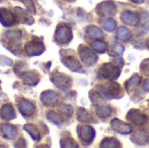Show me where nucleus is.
Instances as JSON below:
<instances>
[{
    "label": "nucleus",
    "instance_id": "nucleus-1",
    "mask_svg": "<svg viewBox=\"0 0 149 148\" xmlns=\"http://www.w3.org/2000/svg\"><path fill=\"white\" fill-rule=\"evenodd\" d=\"M97 87H98L100 94L105 99H120L123 96L122 88L116 82H113V83L109 84L107 86L98 85Z\"/></svg>",
    "mask_w": 149,
    "mask_h": 148
},
{
    "label": "nucleus",
    "instance_id": "nucleus-2",
    "mask_svg": "<svg viewBox=\"0 0 149 148\" xmlns=\"http://www.w3.org/2000/svg\"><path fill=\"white\" fill-rule=\"evenodd\" d=\"M121 66L116 65L113 63H105L100 68V74L106 79L113 81L117 79L121 73Z\"/></svg>",
    "mask_w": 149,
    "mask_h": 148
},
{
    "label": "nucleus",
    "instance_id": "nucleus-3",
    "mask_svg": "<svg viewBox=\"0 0 149 148\" xmlns=\"http://www.w3.org/2000/svg\"><path fill=\"white\" fill-rule=\"evenodd\" d=\"M79 55L82 62L87 66H91L98 61L97 54L92 49L83 44L79 47Z\"/></svg>",
    "mask_w": 149,
    "mask_h": 148
},
{
    "label": "nucleus",
    "instance_id": "nucleus-4",
    "mask_svg": "<svg viewBox=\"0 0 149 148\" xmlns=\"http://www.w3.org/2000/svg\"><path fill=\"white\" fill-rule=\"evenodd\" d=\"M72 31L66 24H59L55 31V39L60 44H68L72 39Z\"/></svg>",
    "mask_w": 149,
    "mask_h": 148
},
{
    "label": "nucleus",
    "instance_id": "nucleus-5",
    "mask_svg": "<svg viewBox=\"0 0 149 148\" xmlns=\"http://www.w3.org/2000/svg\"><path fill=\"white\" fill-rule=\"evenodd\" d=\"M96 12L100 17H112L116 14L117 7L116 4L111 0L103 1L97 5Z\"/></svg>",
    "mask_w": 149,
    "mask_h": 148
},
{
    "label": "nucleus",
    "instance_id": "nucleus-6",
    "mask_svg": "<svg viewBox=\"0 0 149 148\" xmlns=\"http://www.w3.org/2000/svg\"><path fill=\"white\" fill-rule=\"evenodd\" d=\"M127 120L128 122L141 126L145 125L148 122V118L138 109H131L127 114Z\"/></svg>",
    "mask_w": 149,
    "mask_h": 148
},
{
    "label": "nucleus",
    "instance_id": "nucleus-7",
    "mask_svg": "<svg viewBox=\"0 0 149 148\" xmlns=\"http://www.w3.org/2000/svg\"><path fill=\"white\" fill-rule=\"evenodd\" d=\"M52 83L60 90H66L72 85V79L69 76L64 73H53L52 77Z\"/></svg>",
    "mask_w": 149,
    "mask_h": 148
},
{
    "label": "nucleus",
    "instance_id": "nucleus-8",
    "mask_svg": "<svg viewBox=\"0 0 149 148\" xmlns=\"http://www.w3.org/2000/svg\"><path fill=\"white\" fill-rule=\"evenodd\" d=\"M79 137L86 145H90L95 138V130L90 126H83L79 128Z\"/></svg>",
    "mask_w": 149,
    "mask_h": 148
},
{
    "label": "nucleus",
    "instance_id": "nucleus-9",
    "mask_svg": "<svg viewBox=\"0 0 149 148\" xmlns=\"http://www.w3.org/2000/svg\"><path fill=\"white\" fill-rule=\"evenodd\" d=\"M25 50L30 56H36V55H40L44 52L45 46L41 41L32 40L26 43Z\"/></svg>",
    "mask_w": 149,
    "mask_h": 148
},
{
    "label": "nucleus",
    "instance_id": "nucleus-10",
    "mask_svg": "<svg viewBox=\"0 0 149 148\" xmlns=\"http://www.w3.org/2000/svg\"><path fill=\"white\" fill-rule=\"evenodd\" d=\"M111 127L120 134H129L133 132V128L129 124L125 123L119 119H113L111 121Z\"/></svg>",
    "mask_w": 149,
    "mask_h": 148
},
{
    "label": "nucleus",
    "instance_id": "nucleus-11",
    "mask_svg": "<svg viewBox=\"0 0 149 148\" xmlns=\"http://www.w3.org/2000/svg\"><path fill=\"white\" fill-rule=\"evenodd\" d=\"M62 63L71 71L79 72L82 70L81 64L73 55H65L61 58Z\"/></svg>",
    "mask_w": 149,
    "mask_h": 148
},
{
    "label": "nucleus",
    "instance_id": "nucleus-12",
    "mask_svg": "<svg viewBox=\"0 0 149 148\" xmlns=\"http://www.w3.org/2000/svg\"><path fill=\"white\" fill-rule=\"evenodd\" d=\"M15 15L6 8H0V22L3 26H11L16 23Z\"/></svg>",
    "mask_w": 149,
    "mask_h": 148
},
{
    "label": "nucleus",
    "instance_id": "nucleus-13",
    "mask_svg": "<svg viewBox=\"0 0 149 148\" xmlns=\"http://www.w3.org/2000/svg\"><path fill=\"white\" fill-rule=\"evenodd\" d=\"M120 19L123 23L128 25L135 26L140 23V16L138 13L131 11V10H126L121 13L120 15Z\"/></svg>",
    "mask_w": 149,
    "mask_h": 148
},
{
    "label": "nucleus",
    "instance_id": "nucleus-14",
    "mask_svg": "<svg viewBox=\"0 0 149 148\" xmlns=\"http://www.w3.org/2000/svg\"><path fill=\"white\" fill-rule=\"evenodd\" d=\"M131 141L138 146H144L147 145L149 141L148 133L144 130L141 129L138 130L132 137H131Z\"/></svg>",
    "mask_w": 149,
    "mask_h": 148
},
{
    "label": "nucleus",
    "instance_id": "nucleus-15",
    "mask_svg": "<svg viewBox=\"0 0 149 148\" xmlns=\"http://www.w3.org/2000/svg\"><path fill=\"white\" fill-rule=\"evenodd\" d=\"M18 110L20 113L24 117H31L35 112V106L28 101V100H22L18 104Z\"/></svg>",
    "mask_w": 149,
    "mask_h": 148
},
{
    "label": "nucleus",
    "instance_id": "nucleus-16",
    "mask_svg": "<svg viewBox=\"0 0 149 148\" xmlns=\"http://www.w3.org/2000/svg\"><path fill=\"white\" fill-rule=\"evenodd\" d=\"M40 99H41L44 105H45V106H52L58 101V95L55 92L49 90V91L44 92L42 93Z\"/></svg>",
    "mask_w": 149,
    "mask_h": 148
},
{
    "label": "nucleus",
    "instance_id": "nucleus-17",
    "mask_svg": "<svg viewBox=\"0 0 149 148\" xmlns=\"http://www.w3.org/2000/svg\"><path fill=\"white\" fill-rule=\"evenodd\" d=\"M22 79H23L24 84L27 85H35L39 80V77L36 72L31 71V72L22 73Z\"/></svg>",
    "mask_w": 149,
    "mask_h": 148
},
{
    "label": "nucleus",
    "instance_id": "nucleus-18",
    "mask_svg": "<svg viewBox=\"0 0 149 148\" xmlns=\"http://www.w3.org/2000/svg\"><path fill=\"white\" fill-rule=\"evenodd\" d=\"M0 115H1V118L5 120H10L14 119L16 116L13 106L10 104H5L1 107Z\"/></svg>",
    "mask_w": 149,
    "mask_h": 148
},
{
    "label": "nucleus",
    "instance_id": "nucleus-19",
    "mask_svg": "<svg viewBox=\"0 0 149 148\" xmlns=\"http://www.w3.org/2000/svg\"><path fill=\"white\" fill-rule=\"evenodd\" d=\"M77 119L81 123H92L94 121L93 114L85 108H79L77 113Z\"/></svg>",
    "mask_w": 149,
    "mask_h": 148
},
{
    "label": "nucleus",
    "instance_id": "nucleus-20",
    "mask_svg": "<svg viewBox=\"0 0 149 148\" xmlns=\"http://www.w3.org/2000/svg\"><path fill=\"white\" fill-rule=\"evenodd\" d=\"M14 10H15L17 16L21 20L22 23L27 24H31L34 22L32 17L31 15H29L28 12L26 10H23L22 8H20V7H15L14 8Z\"/></svg>",
    "mask_w": 149,
    "mask_h": 148
},
{
    "label": "nucleus",
    "instance_id": "nucleus-21",
    "mask_svg": "<svg viewBox=\"0 0 149 148\" xmlns=\"http://www.w3.org/2000/svg\"><path fill=\"white\" fill-rule=\"evenodd\" d=\"M141 82V77L139 76L138 74H134L125 84V87L127 89V91L128 92H130L131 91H133L134 89H135L136 87H138L140 85Z\"/></svg>",
    "mask_w": 149,
    "mask_h": 148
},
{
    "label": "nucleus",
    "instance_id": "nucleus-22",
    "mask_svg": "<svg viewBox=\"0 0 149 148\" xmlns=\"http://www.w3.org/2000/svg\"><path fill=\"white\" fill-rule=\"evenodd\" d=\"M2 131L3 135L5 136V138L9 139V140H12L14 139L17 134V128L10 124H4L2 126Z\"/></svg>",
    "mask_w": 149,
    "mask_h": 148
},
{
    "label": "nucleus",
    "instance_id": "nucleus-23",
    "mask_svg": "<svg viewBox=\"0 0 149 148\" xmlns=\"http://www.w3.org/2000/svg\"><path fill=\"white\" fill-rule=\"evenodd\" d=\"M100 147L102 148H118L121 147L120 142L115 138H105L100 142Z\"/></svg>",
    "mask_w": 149,
    "mask_h": 148
},
{
    "label": "nucleus",
    "instance_id": "nucleus-24",
    "mask_svg": "<svg viewBox=\"0 0 149 148\" xmlns=\"http://www.w3.org/2000/svg\"><path fill=\"white\" fill-rule=\"evenodd\" d=\"M96 114L98 117L104 119V118H108L112 114V108L109 106L107 105H101L99 106L96 108Z\"/></svg>",
    "mask_w": 149,
    "mask_h": 148
},
{
    "label": "nucleus",
    "instance_id": "nucleus-25",
    "mask_svg": "<svg viewBox=\"0 0 149 148\" xmlns=\"http://www.w3.org/2000/svg\"><path fill=\"white\" fill-rule=\"evenodd\" d=\"M86 32L91 38H102L104 36V33L101 31V29L97 27V26H95V25H89V26H87L86 29Z\"/></svg>",
    "mask_w": 149,
    "mask_h": 148
},
{
    "label": "nucleus",
    "instance_id": "nucleus-26",
    "mask_svg": "<svg viewBox=\"0 0 149 148\" xmlns=\"http://www.w3.org/2000/svg\"><path fill=\"white\" fill-rule=\"evenodd\" d=\"M24 130L31 136V138L36 140V141H38L41 138L40 136V133H39V131L38 129V127L32 124H27L24 126Z\"/></svg>",
    "mask_w": 149,
    "mask_h": 148
},
{
    "label": "nucleus",
    "instance_id": "nucleus-27",
    "mask_svg": "<svg viewBox=\"0 0 149 148\" xmlns=\"http://www.w3.org/2000/svg\"><path fill=\"white\" fill-rule=\"evenodd\" d=\"M116 37L117 38L121 39V40H127L132 38V32L127 28L121 26L118 29L116 32Z\"/></svg>",
    "mask_w": 149,
    "mask_h": 148
},
{
    "label": "nucleus",
    "instance_id": "nucleus-28",
    "mask_svg": "<svg viewBox=\"0 0 149 148\" xmlns=\"http://www.w3.org/2000/svg\"><path fill=\"white\" fill-rule=\"evenodd\" d=\"M92 48L99 53H104L107 49V44L101 40H94L91 43Z\"/></svg>",
    "mask_w": 149,
    "mask_h": 148
},
{
    "label": "nucleus",
    "instance_id": "nucleus-29",
    "mask_svg": "<svg viewBox=\"0 0 149 148\" xmlns=\"http://www.w3.org/2000/svg\"><path fill=\"white\" fill-rule=\"evenodd\" d=\"M47 120L50 122H52V124H55V125H60L64 121L62 116H60L59 114H58L57 113H55L53 111H50L47 113Z\"/></svg>",
    "mask_w": 149,
    "mask_h": 148
},
{
    "label": "nucleus",
    "instance_id": "nucleus-30",
    "mask_svg": "<svg viewBox=\"0 0 149 148\" xmlns=\"http://www.w3.org/2000/svg\"><path fill=\"white\" fill-rule=\"evenodd\" d=\"M101 24L103 26V28L109 31V32H112L114 31V29L116 28V25H117V23L114 19L113 18H106L104 19L102 22H101Z\"/></svg>",
    "mask_w": 149,
    "mask_h": 148
},
{
    "label": "nucleus",
    "instance_id": "nucleus-31",
    "mask_svg": "<svg viewBox=\"0 0 149 148\" xmlns=\"http://www.w3.org/2000/svg\"><path fill=\"white\" fill-rule=\"evenodd\" d=\"M124 51H125V48L122 44L119 43H114L109 50V54L113 55V56H121Z\"/></svg>",
    "mask_w": 149,
    "mask_h": 148
},
{
    "label": "nucleus",
    "instance_id": "nucleus-32",
    "mask_svg": "<svg viewBox=\"0 0 149 148\" xmlns=\"http://www.w3.org/2000/svg\"><path fill=\"white\" fill-rule=\"evenodd\" d=\"M58 111L65 116L70 118L72 117V113H73V107L71 106V105H68V104H65V103H63V104H60L59 106H58Z\"/></svg>",
    "mask_w": 149,
    "mask_h": 148
},
{
    "label": "nucleus",
    "instance_id": "nucleus-33",
    "mask_svg": "<svg viewBox=\"0 0 149 148\" xmlns=\"http://www.w3.org/2000/svg\"><path fill=\"white\" fill-rule=\"evenodd\" d=\"M61 147H78L77 142L71 137H65L61 140Z\"/></svg>",
    "mask_w": 149,
    "mask_h": 148
},
{
    "label": "nucleus",
    "instance_id": "nucleus-34",
    "mask_svg": "<svg viewBox=\"0 0 149 148\" xmlns=\"http://www.w3.org/2000/svg\"><path fill=\"white\" fill-rule=\"evenodd\" d=\"M5 36L12 40H17L21 38V31H6Z\"/></svg>",
    "mask_w": 149,
    "mask_h": 148
},
{
    "label": "nucleus",
    "instance_id": "nucleus-35",
    "mask_svg": "<svg viewBox=\"0 0 149 148\" xmlns=\"http://www.w3.org/2000/svg\"><path fill=\"white\" fill-rule=\"evenodd\" d=\"M142 18L144 19V24H142V29L145 30V31H149V13L147 11L142 12Z\"/></svg>",
    "mask_w": 149,
    "mask_h": 148
},
{
    "label": "nucleus",
    "instance_id": "nucleus-36",
    "mask_svg": "<svg viewBox=\"0 0 149 148\" xmlns=\"http://www.w3.org/2000/svg\"><path fill=\"white\" fill-rule=\"evenodd\" d=\"M141 70L146 76H149V59H146L141 65Z\"/></svg>",
    "mask_w": 149,
    "mask_h": 148
},
{
    "label": "nucleus",
    "instance_id": "nucleus-37",
    "mask_svg": "<svg viewBox=\"0 0 149 148\" xmlns=\"http://www.w3.org/2000/svg\"><path fill=\"white\" fill-rule=\"evenodd\" d=\"M21 2L27 7L28 10L31 12H35V7L32 0H21Z\"/></svg>",
    "mask_w": 149,
    "mask_h": 148
},
{
    "label": "nucleus",
    "instance_id": "nucleus-38",
    "mask_svg": "<svg viewBox=\"0 0 149 148\" xmlns=\"http://www.w3.org/2000/svg\"><path fill=\"white\" fill-rule=\"evenodd\" d=\"M143 87H144V90H145V91L149 92V79H148V80H146V81H145Z\"/></svg>",
    "mask_w": 149,
    "mask_h": 148
},
{
    "label": "nucleus",
    "instance_id": "nucleus-39",
    "mask_svg": "<svg viewBox=\"0 0 149 148\" xmlns=\"http://www.w3.org/2000/svg\"><path fill=\"white\" fill-rule=\"evenodd\" d=\"M130 1H132L133 3H137V4H141L145 2V0H130Z\"/></svg>",
    "mask_w": 149,
    "mask_h": 148
},
{
    "label": "nucleus",
    "instance_id": "nucleus-40",
    "mask_svg": "<svg viewBox=\"0 0 149 148\" xmlns=\"http://www.w3.org/2000/svg\"><path fill=\"white\" fill-rule=\"evenodd\" d=\"M147 44H148V48L149 50V38L148 39V41H147Z\"/></svg>",
    "mask_w": 149,
    "mask_h": 148
}]
</instances>
